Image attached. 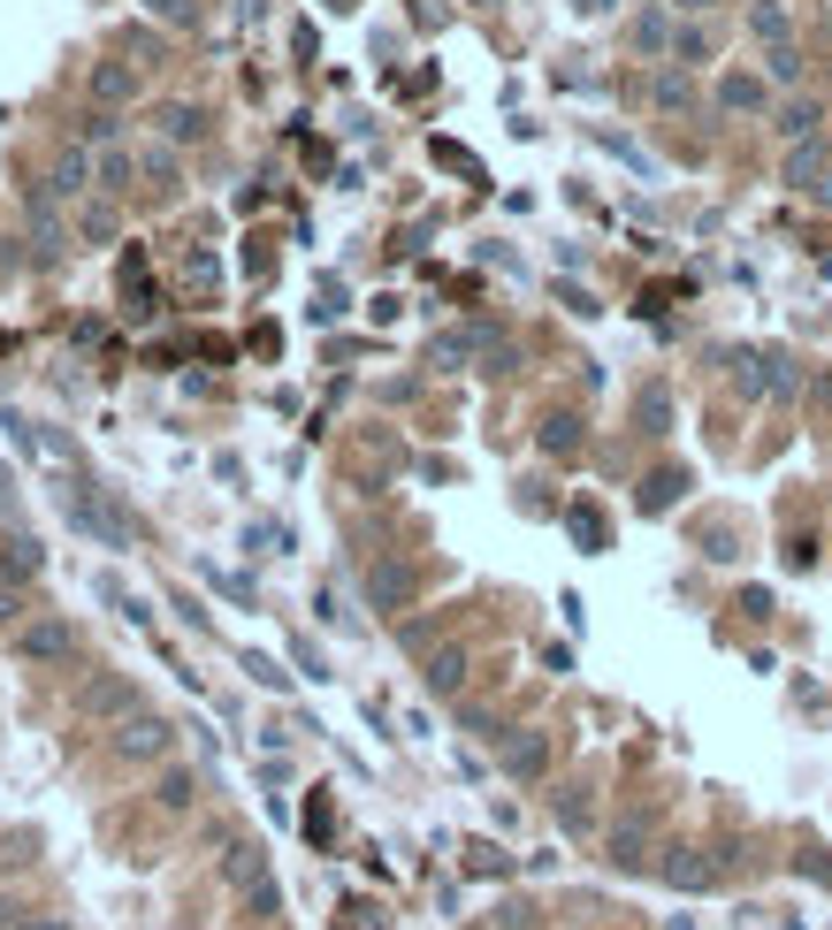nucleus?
Returning <instances> with one entry per match:
<instances>
[{"label":"nucleus","instance_id":"obj_39","mask_svg":"<svg viewBox=\"0 0 832 930\" xmlns=\"http://www.w3.org/2000/svg\"><path fill=\"white\" fill-rule=\"evenodd\" d=\"M8 260H16V245H8V237H0V267H8Z\"/></svg>","mask_w":832,"mask_h":930},{"label":"nucleus","instance_id":"obj_31","mask_svg":"<svg viewBox=\"0 0 832 930\" xmlns=\"http://www.w3.org/2000/svg\"><path fill=\"white\" fill-rule=\"evenodd\" d=\"M192 794H199L192 771H168V778H161V808H192Z\"/></svg>","mask_w":832,"mask_h":930},{"label":"nucleus","instance_id":"obj_34","mask_svg":"<svg viewBox=\"0 0 832 930\" xmlns=\"http://www.w3.org/2000/svg\"><path fill=\"white\" fill-rule=\"evenodd\" d=\"M145 8H153L161 23H192V16H199V0H145Z\"/></svg>","mask_w":832,"mask_h":930},{"label":"nucleus","instance_id":"obj_36","mask_svg":"<svg viewBox=\"0 0 832 930\" xmlns=\"http://www.w3.org/2000/svg\"><path fill=\"white\" fill-rule=\"evenodd\" d=\"M245 671H253V679H260V686H290V679H283V671L268 664V657H245Z\"/></svg>","mask_w":832,"mask_h":930},{"label":"nucleus","instance_id":"obj_17","mask_svg":"<svg viewBox=\"0 0 832 930\" xmlns=\"http://www.w3.org/2000/svg\"><path fill=\"white\" fill-rule=\"evenodd\" d=\"M818 123H825V115H818V100H787V107H779V137H787V145L818 137Z\"/></svg>","mask_w":832,"mask_h":930},{"label":"nucleus","instance_id":"obj_5","mask_svg":"<svg viewBox=\"0 0 832 930\" xmlns=\"http://www.w3.org/2000/svg\"><path fill=\"white\" fill-rule=\"evenodd\" d=\"M76 710H84V717H138V686H131L123 671H100V679L76 686Z\"/></svg>","mask_w":832,"mask_h":930},{"label":"nucleus","instance_id":"obj_24","mask_svg":"<svg viewBox=\"0 0 832 930\" xmlns=\"http://www.w3.org/2000/svg\"><path fill=\"white\" fill-rule=\"evenodd\" d=\"M131 176H138V168H131V153H123V145H107V153H100V192H131Z\"/></svg>","mask_w":832,"mask_h":930},{"label":"nucleus","instance_id":"obj_1","mask_svg":"<svg viewBox=\"0 0 832 930\" xmlns=\"http://www.w3.org/2000/svg\"><path fill=\"white\" fill-rule=\"evenodd\" d=\"M62 192H54V184H31V192H23V214H31V260L39 267H54L62 260V252H70V221H62Z\"/></svg>","mask_w":832,"mask_h":930},{"label":"nucleus","instance_id":"obj_21","mask_svg":"<svg viewBox=\"0 0 832 930\" xmlns=\"http://www.w3.org/2000/svg\"><path fill=\"white\" fill-rule=\"evenodd\" d=\"M634 46H641V54H672V23H665L657 8H649V16H634Z\"/></svg>","mask_w":832,"mask_h":930},{"label":"nucleus","instance_id":"obj_23","mask_svg":"<svg viewBox=\"0 0 832 930\" xmlns=\"http://www.w3.org/2000/svg\"><path fill=\"white\" fill-rule=\"evenodd\" d=\"M680 488H688V473H672V465H665V473H649V480H641V512H665Z\"/></svg>","mask_w":832,"mask_h":930},{"label":"nucleus","instance_id":"obj_4","mask_svg":"<svg viewBox=\"0 0 832 930\" xmlns=\"http://www.w3.org/2000/svg\"><path fill=\"white\" fill-rule=\"evenodd\" d=\"M16 657H23V664H70V657H76V626H70V618H39V626H23V633H16Z\"/></svg>","mask_w":832,"mask_h":930},{"label":"nucleus","instance_id":"obj_22","mask_svg":"<svg viewBox=\"0 0 832 930\" xmlns=\"http://www.w3.org/2000/svg\"><path fill=\"white\" fill-rule=\"evenodd\" d=\"M802 390V374H794V359H779V351H763V397H794Z\"/></svg>","mask_w":832,"mask_h":930},{"label":"nucleus","instance_id":"obj_3","mask_svg":"<svg viewBox=\"0 0 832 930\" xmlns=\"http://www.w3.org/2000/svg\"><path fill=\"white\" fill-rule=\"evenodd\" d=\"M787 192H802V199H825V206H832V145L802 137V145L787 153Z\"/></svg>","mask_w":832,"mask_h":930},{"label":"nucleus","instance_id":"obj_25","mask_svg":"<svg viewBox=\"0 0 832 930\" xmlns=\"http://www.w3.org/2000/svg\"><path fill=\"white\" fill-rule=\"evenodd\" d=\"M229 877L253 892V885H268V869H260V847H229Z\"/></svg>","mask_w":832,"mask_h":930},{"label":"nucleus","instance_id":"obj_14","mask_svg":"<svg viewBox=\"0 0 832 930\" xmlns=\"http://www.w3.org/2000/svg\"><path fill=\"white\" fill-rule=\"evenodd\" d=\"M665 885H680V892H702V885H718V862H702V855H680V847H672V855H665Z\"/></svg>","mask_w":832,"mask_h":930},{"label":"nucleus","instance_id":"obj_16","mask_svg":"<svg viewBox=\"0 0 832 930\" xmlns=\"http://www.w3.org/2000/svg\"><path fill=\"white\" fill-rule=\"evenodd\" d=\"M749 31H757L763 46H787V39H794V23H787L779 0H749Z\"/></svg>","mask_w":832,"mask_h":930},{"label":"nucleus","instance_id":"obj_38","mask_svg":"<svg viewBox=\"0 0 832 930\" xmlns=\"http://www.w3.org/2000/svg\"><path fill=\"white\" fill-rule=\"evenodd\" d=\"M573 8H588V16H604V8H612V0H573Z\"/></svg>","mask_w":832,"mask_h":930},{"label":"nucleus","instance_id":"obj_11","mask_svg":"<svg viewBox=\"0 0 832 930\" xmlns=\"http://www.w3.org/2000/svg\"><path fill=\"white\" fill-rule=\"evenodd\" d=\"M153 123H161L168 145H199V137H207V115H199V107H184V100H161V107H153Z\"/></svg>","mask_w":832,"mask_h":930},{"label":"nucleus","instance_id":"obj_26","mask_svg":"<svg viewBox=\"0 0 832 930\" xmlns=\"http://www.w3.org/2000/svg\"><path fill=\"white\" fill-rule=\"evenodd\" d=\"M763 69H771V84H794V76H802V54H794V39H787V46H763Z\"/></svg>","mask_w":832,"mask_h":930},{"label":"nucleus","instance_id":"obj_37","mask_svg":"<svg viewBox=\"0 0 832 930\" xmlns=\"http://www.w3.org/2000/svg\"><path fill=\"white\" fill-rule=\"evenodd\" d=\"M16 618H23V602H16V588H8V596H0V626H16Z\"/></svg>","mask_w":832,"mask_h":930},{"label":"nucleus","instance_id":"obj_19","mask_svg":"<svg viewBox=\"0 0 832 930\" xmlns=\"http://www.w3.org/2000/svg\"><path fill=\"white\" fill-rule=\"evenodd\" d=\"M428 686H435V694H459V686H466V657H459V649H435V657H428Z\"/></svg>","mask_w":832,"mask_h":930},{"label":"nucleus","instance_id":"obj_9","mask_svg":"<svg viewBox=\"0 0 832 930\" xmlns=\"http://www.w3.org/2000/svg\"><path fill=\"white\" fill-rule=\"evenodd\" d=\"M504 771L512 778H543L551 771V732H512L504 740Z\"/></svg>","mask_w":832,"mask_h":930},{"label":"nucleus","instance_id":"obj_32","mask_svg":"<svg viewBox=\"0 0 832 930\" xmlns=\"http://www.w3.org/2000/svg\"><path fill=\"white\" fill-rule=\"evenodd\" d=\"M612 862H619V869H634V862H641V824L612 831Z\"/></svg>","mask_w":832,"mask_h":930},{"label":"nucleus","instance_id":"obj_20","mask_svg":"<svg viewBox=\"0 0 832 930\" xmlns=\"http://www.w3.org/2000/svg\"><path fill=\"white\" fill-rule=\"evenodd\" d=\"M76 237H84V245H107V237H115V206H107V199H84V214H76Z\"/></svg>","mask_w":832,"mask_h":930},{"label":"nucleus","instance_id":"obj_10","mask_svg":"<svg viewBox=\"0 0 832 930\" xmlns=\"http://www.w3.org/2000/svg\"><path fill=\"white\" fill-rule=\"evenodd\" d=\"M47 184H54V192H62V199H84V192H92V184H100V161H92V153H84V145H70V153H62V161H54V176H47Z\"/></svg>","mask_w":832,"mask_h":930},{"label":"nucleus","instance_id":"obj_12","mask_svg":"<svg viewBox=\"0 0 832 930\" xmlns=\"http://www.w3.org/2000/svg\"><path fill=\"white\" fill-rule=\"evenodd\" d=\"M763 100H771V92H763V76H749V69L718 76V107H726V115H757Z\"/></svg>","mask_w":832,"mask_h":930},{"label":"nucleus","instance_id":"obj_28","mask_svg":"<svg viewBox=\"0 0 832 930\" xmlns=\"http://www.w3.org/2000/svg\"><path fill=\"white\" fill-rule=\"evenodd\" d=\"M672 62H680V69L710 62V31H672Z\"/></svg>","mask_w":832,"mask_h":930},{"label":"nucleus","instance_id":"obj_8","mask_svg":"<svg viewBox=\"0 0 832 930\" xmlns=\"http://www.w3.org/2000/svg\"><path fill=\"white\" fill-rule=\"evenodd\" d=\"M115 755H131V763L168 755V725H161V717H123V732H115Z\"/></svg>","mask_w":832,"mask_h":930},{"label":"nucleus","instance_id":"obj_18","mask_svg":"<svg viewBox=\"0 0 832 930\" xmlns=\"http://www.w3.org/2000/svg\"><path fill=\"white\" fill-rule=\"evenodd\" d=\"M634 412H641V427H649V435H665V420H672V390H665V382H641Z\"/></svg>","mask_w":832,"mask_h":930},{"label":"nucleus","instance_id":"obj_7","mask_svg":"<svg viewBox=\"0 0 832 930\" xmlns=\"http://www.w3.org/2000/svg\"><path fill=\"white\" fill-rule=\"evenodd\" d=\"M84 92H92V107H131V92H138V69H131V62H92Z\"/></svg>","mask_w":832,"mask_h":930},{"label":"nucleus","instance_id":"obj_13","mask_svg":"<svg viewBox=\"0 0 832 930\" xmlns=\"http://www.w3.org/2000/svg\"><path fill=\"white\" fill-rule=\"evenodd\" d=\"M649 100H657L665 115H688L695 107V76L688 69H657V76H649Z\"/></svg>","mask_w":832,"mask_h":930},{"label":"nucleus","instance_id":"obj_2","mask_svg":"<svg viewBox=\"0 0 832 930\" xmlns=\"http://www.w3.org/2000/svg\"><path fill=\"white\" fill-rule=\"evenodd\" d=\"M62 519L84 534H100V541H115V549H131V519H115L107 504H100V488H62Z\"/></svg>","mask_w":832,"mask_h":930},{"label":"nucleus","instance_id":"obj_15","mask_svg":"<svg viewBox=\"0 0 832 930\" xmlns=\"http://www.w3.org/2000/svg\"><path fill=\"white\" fill-rule=\"evenodd\" d=\"M39 565H47V557H39V541H23V534H16V541L0 549V580H8V588H23V580H39Z\"/></svg>","mask_w":832,"mask_h":930},{"label":"nucleus","instance_id":"obj_40","mask_svg":"<svg viewBox=\"0 0 832 930\" xmlns=\"http://www.w3.org/2000/svg\"><path fill=\"white\" fill-rule=\"evenodd\" d=\"M680 8H718V0H680Z\"/></svg>","mask_w":832,"mask_h":930},{"label":"nucleus","instance_id":"obj_30","mask_svg":"<svg viewBox=\"0 0 832 930\" xmlns=\"http://www.w3.org/2000/svg\"><path fill=\"white\" fill-rule=\"evenodd\" d=\"M76 131L92 137V145H107V137H115V107H84V115H76Z\"/></svg>","mask_w":832,"mask_h":930},{"label":"nucleus","instance_id":"obj_35","mask_svg":"<svg viewBox=\"0 0 832 930\" xmlns=\"http://www.w3.org/2000/svg\"><path fill=\"white\" fill-rule=\"evenodd\" d=\"M0 930H62V916H0Z\"/></svg>","mask_w":832,"mask_h":930},{"label":"nucleus","instance_id":"obj_6","mask_svg":"<svg viewBox=\"0 0 832 930\" xmlns=\"http://www.w3.org/2000/svg\"><path fill=\"white\" fill-rule=\"evenodd\" d=\"M367 602H374V610H405V602H413V565H398V557L367 565Z\"/></svg>","mask_w":832,"mask_h":930},{"label":"nucleus","instance_id":"obj_33","mask_svg":"<svg viewBox=\"0 0 832 930\" xmlns=\"http://www.w3.org/2000/svg\"><path fill=\"white\" fill-rule=\"evenodd\" d=\"M145 176H153V192H161V199L176 192V161H168V153H145Z\"/></svg>","mask_w":832,"mask_h":930},{"label":"nucleus","instance_id":"obj_29","mask_svg":"<svg viewBox=\"0 0 832 930\" xmlns=\"http://www.w3.org/2000/svg\"><path fill=\"white\" fill-rule=\"evenodd\" d=\"M565 527L581 534V549H604V519H596L588 504H573V512H565Z\"/></svg>","mask_w":832,"mask_h":930},{"label":"nucleus","instance_id":"obj_27","mask_svg":"<svg viewBox=\"0 0 832 930\" xmlns=\"http://www.w3.org/2000/svg\"><path fill=\"white\" fill-rule=\"evenodd\" d=\"M573 443H581V420H573V412H551V420H543V451H573Z\"/></svg>","mask_w":832,"mask_h":930}]
</instances>
